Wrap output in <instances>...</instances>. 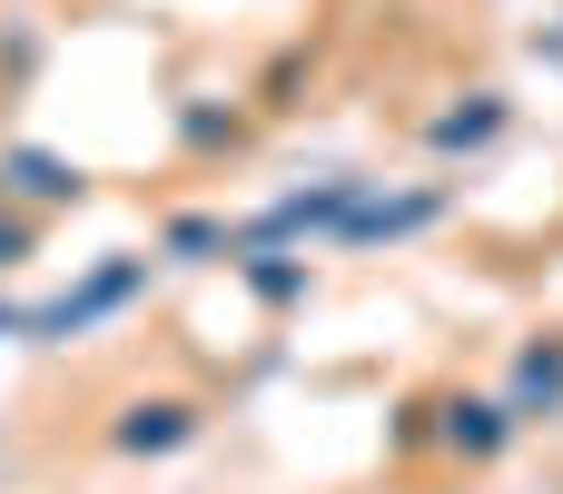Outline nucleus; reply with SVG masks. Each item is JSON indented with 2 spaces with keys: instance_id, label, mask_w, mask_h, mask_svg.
Listing matches in <instances>:
<instances>
[{
  "instance_id": "nucleus-3",
  "label": "nucleus",
  "mask_w": 563,
  "mask_h": 494,
  "mask_svg": "<svg viewBox=\"0 0 563 494\" xmlns=\"http://www.w3.org/2000/svg\"><path fill=\"white\" fill-rule=\"evenodd\" d=\"M178 436H188V406H168V396H158V406H129V426H119V446H129V455L178 446Z\"/></svg>"
},
{
  "instance_id": "nucleus-2",
  "label": "nucleus",
  "mask_w": 563,
  "mask_h": 494,
  "mask_svg": "<svg viewBox=\"0 0 563 494\" xmlns=\"http://www.w3.org/2000/svg\"><path fill=\"white\" fill-rule=\"evenodd\" d=\"M534 406H544V416L563 406V347H534L525 376H515V416H534Z\"/></svg>"
},
{
  "instance_id": "nucleus-5",
  "label": "nucleus",
  "mask_w": 563,
  "mask_h": 494,
  "mask_svg": "<svg viewBox=\"0 0 563 494\" xmlns=\"http://www.w3.org/2000/svg\"><path fill=\"white\" fill-rule=\"evenodd\" d=\"M505 416H515V406H455V426H445V436H455L465 455H495V446H505Z\"/></svg>"
},
{
  "instance_id": "nucleus-1",
  "label": "nucleus",
  "mask_w": 563,
  "mask_h": 494,
  "mask_svg": "<svg viewBox=\"0 0 563 494\" xmlns=\"http://www.w3.org/2000/svg\"><path fill=\"white\" fill-rule=\"evenodd\" d=\"M139 277H148V267H139V257H119V267H99V277H89V287H79V297H59V307H49V317H40V327H49V337H69V327H89V317H109V307H119V297H139Z\"/></svg>"
},
{
  "instance_id": "nucleus-6",
  "label": "nucleus",
  "mask_w": 563,
  "mask_h": 494,
  "mask_svg": "<svg viewBox=\"0 0 563 494\" xmlns=\"http://www.w3.org/2000/svg\"><path fill=\"white\" fill-rule=\"evenodd\" d=\"M10 257H20V228H0V267H10Z\"/></svg>"
},
{
  "instance_id": "nucleus-4",
  "label": "nucleus",
  "mask_w": 563,
  "mask_h": 494,
  "mask_svg": "<svg viewBox=\"0 0 563 494\" xmlns=\"http://www.w3.org/2000/svg\"><path fill=\"white\" fill-rule=\"evenodd\" d=\"M10 178H20L30 198H79V168H59V158H40V149H20V158H10Z\"/></svg>"
}]
</instances>
